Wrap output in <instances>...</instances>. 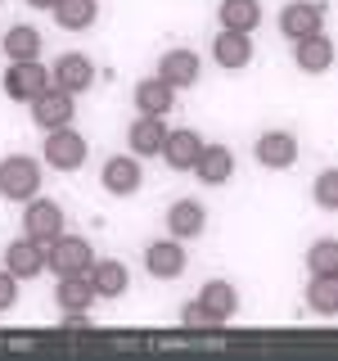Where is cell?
I'll return each instance as SVG.
<instances>
[{"label": "cell", "mask_w": 338, "mask_h": 361, "mask_svg": "<svg viewBox=\"0 0 338 361\" xmlns=\"http://www.w3.org/2000/svg\"><path fill=\"white\" fill-rule=\"evenodd\" d=\"M41 195V163L27 154H14L0 163V199L9 203H27Z\"/></svg>", "instance_id": "1"}, {"label": "cell", "mask_w": 338, "mask_h": 361, "mask_svg": "<svg viewBox=\"0 0 338 361\" xmlns=\"http://www.w3.org/2000/svg\"><path fill=\"white\" fill-rule=\"evenodd\" d=\"M45 163L54 167V172H77V167L86 163V154H90V145H86V135L82 131H73V127H54V131H45Z\"/></svg>", "instance_id": "2"}, {"label": "cell", "mask_w": 338, "mask_h": 361, "mask_svg": "<svg viewBox=\"0 0 338 361\" xmlns=\"http://www.w3.org/2000/svg\"><path fill=\"white\" fill-rule=\"evenodd\" d=\"M90 262H95V253L82 235H59V240L45 244V267L54 276H82V271H90Z\"/></svg>", "instance_id": "3"}, {"label": "cell", "mask_w": 338, "mask_h": 361, "mask_svg": "<svg viewBox=\"0 0 338 361\" xmlns=\"http://www.w3.org/2000/svg\"><path fill=\"white\" fill-rule=\"evenodd\" d=\"M45 86H50V68H41L37 59H9V68H5V95L9 99L32 104Z\"/></svg>", "instance_id": "4"}, {"label": "cell", "mask_w": 338, "mask_h": 361, "mask_svg": "<svg viewBox=\"0 0 338 361\" xmlns=\"http://www.w3.org/2000/svg\"><path fill=\"white\" fill-rule=\"evenodd\" d=\"M23 235H32V240L50 244L63 235V208L54 199H27V208H23Z\"/></svg>", "instance_id": "5"}, {"label": "cell", "mask_w": 338, "mask_h": 361, "mask_svg": "<svg viewBox=\"0 0 338 361\" xmlns=\"http://www.w3.org/2000/svg\"><path fill=\"white\" fill-rule=\"evenodd\" d=\"M73 99H77V95H68V90H59V86H45L41 95L32 99V122H37L41 131L73 127V113H77Z\"/></svg>", "instance_id": "6"}, {"label": "cell", "mask_w": 338, "mask_h": 361, "mask_svg": "<svg viewBox=\"0 0 338 361\" xmlns=\"http://www.w3.org/2000/svg\"><path fill=\"white\" fill-rule=\"evenodd\" d=\"M90 82H95V63L86 59V54H59L50 68V86L68 90V95H82V90H90Z\"/></svg>", "instance_id": "7"}, {"label": "cell", "mask_w": 338, "mask_h": 361, "mask_svg": "<svg viewBox=\"0 0 338 361\" xmlns=\"http://www.w3.org/2000/svg\"><path fill=\"white\" fill-rule=\"evenodd\" d=\"M325 27V9L315 5V0H289L284 9H280V32L293 41H302V37H311V32H320Z\"/></svg>", "instance_id": "8"}, {"label": "cell", "mask_w": 338, "mask_h": 361, "mask_svg": "<svg viewBox=\"0 0 338 361\" xmlns=\"http://www.w3.org/2000/svg\"><path fill=\"white\" fill-rule=\"evenodd\" d=\"M5 271H14L18 280H37L45 271V244L32 240V235H23L5 248Z\"/></svg>", "instance_id": "9"}, {"label": "cell", "mask_w": 338, "mask_h": 361, "mask_svg": "<svg viewBox=\"0 0 338 361\" xmlns=\"http://www.w3.org/2000/svg\"><path fill=\"white\" fill-rule=\"evenodd\" d=\"M212 59H217L221 68H230V73H239V68L253 63V37H248V32L221 27L217 37H212Z\"/></svg>", "instance_id": "10"}, {"label": "cell", "mask_w": 338, "mask_h": 361, "mask_svg": "<svg viewBox=\"0 0 338 361\" xmlns=\"http://www.w3.org/2000/svg\"><path fill=\"white\" fill-rule=\"evenodd\" d=\"M199 154H203V135H199V131H189V127L167 131V140H163V158H167V167H172V172H194Z\"/></svg>", "instance_id": "11"}, {"label": "cell", "mask_w": 338, "mask_h": 361, "mask_svg": "<svg viewBox=\"0 0 338 361\" xmlns=\"http://www.w3.org/2000/svg\"><path fill=\"white\" fill-rule=\"evenodd\" d=\"M99 180H104V190H108V195H118V199L135 195V190H140V180H144V172H140V158H135V154L108 158V163H104V172H99Z\"/></svg>", "instance_id": "12"}, {"label": "cell", "mask_w": 338, "mask_h": 361, "mask_svg": "<svg viewBox=\"0 0 338 361\" xmlns=\"http://www.w3.org/2000/svg\"><path fill=\"white\" fill-rule=\"evenodd\" d=\"M185 248H180V240H158L144 248V271H149L154 280H176L180 271H185Z\"/></svg>", "instance_id": "13"}, {"label": "cell", "mask_w": 338, "mask_h": 361, "mask_svg": "<svg viewBox=\"0 0 338 361\" xmlns=\"http://www.w3.org/2000/svg\"><path fill=\"white\" fill-rule=\"evenodd\" d=\"M257 163L270 167V172H284V167L298 163V135L293 131H266L257 140Z\"/></svg>", "instance_id": "14"}, {"label": "cell", "mask_w": 338, "mask_h": 361, "mask_svg": "<svg viewBox=\"0 0 338 361\" xmlns=\"http://www.w3.org/2000/svg\"><path fill=\"white\" fill-rule=\"evenodd\" d=\"M163 140H167V127H163V118H154V113H140V118L131 122V131H127V145H131L135 158H158L163 154Z\"/></svg>", "instance_id": "15"}, {"label": "cell", "mask_w": 338, "mask_h": 361, "mask_svg": "<svg viewBox=\"0 0 338 361\" xmlns=\"http://www.w3.org/2000/svg\"><path fill=\"white\" fill-rule=\"evenodd\" d=\"M158 77L172 90H189L199 82V54L194 50H167L163 59H158Z\"/></svg>", "instance_id": "16"}, {"label": "cell", "mask_w": 338, "mask_h": 361, "mask_svg": "<svg viewBox=\"0 0 338 361\" xmlns=\"http://www.w3.org/2000/svg\"><path fill=\"white\" fill-rule=\"evenodd\" d=\"M203 226H208V212H203L199 199H180L167 208V231H172V240H194V235H203Z\"/></svg>", "instance_id": "17"}, {"label": "cell", "mask_w": 338, "mask_h": 361, "mask_svg": "<svg viewBox=\"0 0 338 361\" xmlns=\"http://www.w3.org/2000/svg\"><path fill=\"white\" fill-rule=\"evenodd\" d=\"M194 176L203 185H225V180L234 176V154L225 149V145H203V154L194 163Z\"/></svg>", "instance_id": "18"}, {"label": "cell", "mask_w": 338, "mask_h": 361, "mask_svg": "<svg viewBox=\"0 0 338 361\" xmlns=\"http://www.w3.org/2000/svg\"><path fill=\"white\" fill-rule=\"evenodd\" d=\"M135 109L154 113V118H167V113L176 109V90L167 86L163 77H144V82L135 86Z\"/></svg>", "instance_id": "19"}, {"label": "cell", "mask_w": 338, "mask_h": 361, "mask_svg": "<svg viewBox=\"0 0 338 361\" xmlns=\"http://www.w3.org/2000/svg\"><path fill=\"white\" fill-rule=\"evenodd\" d=\"M298 68L302 73H330L334 68V41L325 37V32H311V37H302L298 41Z\"/></svg>", "instance_id": "20"}, {"label": "cell", "mask_w": 338, "mask_h": 361, "mask_svg": "<svg viewBox=\"0 0 338 361\" xmlns=\"http://www.w3.org/2000/svg\"><path fill=\"white\" fill-rule=\"evenodd\" d=\"M54 302H59L63 312H90V302H95V285H90V276H59V285H54Z\"/></svg>", "instance_id": "21"}, {"label": "cell", "mask_w": 338, "mask_h": 361, "mask_svg": "<svg viewBox=\"0 0 338 361\" xmlns=\"http://www.w3.org/2000/svg\"><path fill=\"white\" fill-rule=\"evenodd\" d=\"M90 285H95V298H122L131 285V271L122 262H90Z\"/></svg>", "instance_id": "22"}, {"label": "cell", "mask_w": 338, "mask_h": 361, "mask_svg": "<svg viewBox=\"0 0 338 361\" xmlns=\"http://www.w3.org/2000/svg\"><path fill=\"white\" fill-rule=\"evenodd\" d=\"M54 23H59L63 32H82V27H90L95 23V14H99V5L95 0H54Z\"/></svg>", "instance_id": "23"}, {"label": "cell", "mask_w": 338, "mask_h": 361, "mask_svg": "<svg viewBox=\"0 0 338 361\" xmlns=\"http://www.w3.org/2000/svg\"><path fill=\"white\" fill-rule=\"evenodd\" d=\"M199 302L212 316H221V321H230V316L239 312V293H234V285H225V280H208V285L199 289Z\"/></svg>", "instance_id": "24"}, {"label": "cell", "mask_w": 338, "mask_h": 361, "mask_svg": "<svg viewBox=\"0 0 338 361\" xmlns=\"http://www.w3.org/2000/svg\"><path fill=\"white\" fill-rule=\"evenodd\" d=\"M257 23H262V5L257 0H221V27L257 32Z\"/></svg>", "instance_id": "25"}, {"label": "cell", "mask_w": 338, "mask_h": 361, "mask_svg": "<svg viewBox=\"0 0 338 361\" xmlns=\"http://www.w3.org/2000/svg\"><path fill=\"white\" fill-rule=\"evenodd\" d=\"M0 45H5L9 59H37V54H41V32L27 27V23H14V27L5 32V41H0Z\"/></svg>", "instance_id": "26"}, {"label": "cell", "mask_w": 338, "mask_h": 361, "mask_svg": "<svg viewBox=\"0 0 338 361\" xmlns=\"http://www.w3.org/2000/svg\"><path fill=\"white\" fill-rule=\"evenodd\" d=\"M307 307L320 312V316H338V276H311Z\"/></svg>", "instance_id": "27"}, {"label": "cell", "mask_w": 338, "mask_h": 361, "mask_svg": "<svg viewBox=\"0 0 338 361\" xmlns=\"http://www.w3.org/2000/svg\"><path fill=\"white\" fill-rule=\"evenodd\" d=\"M307 267L311 276H338V240H315L307 248Z\"/></svg>", "instance_id": "28"}, {"label": "cell", "mask_w": 338, "mask_h": 361, "mask_svg": "<svg viewBox=\"0 0 338 361\" xmlns=\"http://www.w3.org/2000/svg\"><path fill=\"white\" fill-rule=\"evenodd\" d=\"M180 325H185V330L189 334H208V330H221V316H212L208 307H203V302L194 298V302H189V307H180Z\"/></svg>", "instance_id": "29"}, {"label": "cell", "mask_w": 338, "mask_h": 361, "mask_svg": "<svg viewBox=\"0 0 338 361\" xmlns=\"http://www.w3.org/2000/svg\"><path fill=\"white\" fill-rule=\"evenodd\" d=\"M311 199L320 203L325 212H338V167H330V172H320V176H315Z\"/></svg>", "instance_id": "30"}, {"label": "cell", "mask_w": 338, "mask_h": 361, "mask_svg": "<svg viewBox=\"0 0 338 361\" xmlns=\"http://www.w3.org/2000/svg\"><path fill=\"white\" fill-rule=\"evenodd\" d=\"M18 302V276L14 271H0V312H9Z\"/></svg>", "instance_id": "31"}, {"label": "cell", "mask_w": 338, "mask_h": 361, "mask_svg": "<svg viewBox=\"0 0 338 361\" xmlns=\"http://www.w3.org/2000/svg\"><path fill=\"white\" fill-rule=\"evenodd\" d=\"M27 5H37V9H54V0H27Z\"/></svg>", "instance_id": "32"}]
</instances>
